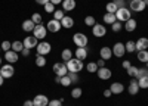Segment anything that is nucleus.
Instances as JSON below:
<instances>
[{"instance_id":"29","label":"nucleus","mask_w":148,"mask_h":106,"mask_svg":"<svg viewBox=\"0 0 148 106\" xmlns=\"http://www.w3.org/2000/svg\"><path fill=\"white\" fill-rule=\"evenodd\" d=\"M138 61H139V62H144V63L148 62V50H141V52H138Z\"/></svg>"},{"instance_id":"3","label":"nucleus","mask_w":148,"mask_h":106,"mask_svg":"<svg viewBox=\"0 0 148 106\" xmlns=\"http://www.w3.org/2000/svg\"><path fill=\"white\" fill-rule=\"evenodd\" d=\"M33 35H34L37 40H43V38H46V35H47V28L43 25V24H39V25L34 27Z\"/></svg>"},{"instance_id":"48","label":"nucleus","mask_w":148,"mask_h":106,"mask_svg":"<svg viewBox=\"0 0 148 106\" xmlns=\"http://www.w3.org/2000/svg\"><path fill=\"white\" fill-rule=\"evenodd\" d=\"M30 50H31V49H27V47H24L22 52H21V53H22V56H28V55H30Z\"/></svg>"},{"instance_id":"53","label":"nucleus","mask_w":148,"mask_h":106,"mask_svg":"<svg viewBox=\"0 0 148 106\" xmlns=\"http://www.w3.org/2000/svg\"><path fill=\"white\" fill-rule=\"evenodd\" d=\"M24 106H33V100H27V102H24Z\"/></svg>"},{"instance_id":"50","label":"nucleus","mask_w":148,"mask_h":106,"mask_svg":"<svg viewBox=\"0 0 148 106\" xmlns=\"http://www.w3.org/2000/svg\"><path fill=\"white\" fill-rule=\"evenodd\" d=\"M34 2H36V3H39V5H43V6H45L47 2H51V0H34Z\"/></svg>"},{"instance_id":"37","label":"nucleus","mask_w":148,"mask_h":106,"mask_svg":"<svg viewBox=\"0 0 148 106\" xmlns=\"http://www.w3.org/2000/svg\"><path fill=\"white\" fill-rule=\"evenodd\" d=\"M0 49H2L3 52H9V50H12V43L8 41V40H5V41L2 43V46H0Z\"/></svg>"},{"instance_id":"59","label":"nucleus","mask_w":148,"mask_h":106,"mask_svg":"<svg viewBox=\"0 0 148 106\" xmlns=\"http://www.w3.org/2000/svg\"><path fill=\"white\" fill-rule=\"evenodd\" d=\"M0 50H2V49H0Z\"/></svg>"},{"instance_id":"58","label":"nucleus","mask_w":148,"mask_h":106,"mask_svg":"<svg viewBox=\"0 0 148 106\" xmlns=\"http://www.w3.org/2000/svg\"><path fill=\"white\" fill-rule=\"evenodd\" d=\"M0 63H2V57H0Z\"/></svg>"},{"instance_id":"4","label":"nucleus","mask_w":148,"mask_h":106,"mask_svg":"<svg viewBox=\"0 0 148 106\" xmlns=\"http://www.w3.org/2000/svg\"><path fill=\"white\" fill-rule=\"evenodd\" d=\"M116 18H117L119 22H126L127 19L132 18V16H130V9H127V7H120V9H117Z\"/></svg>"},{"instance_id":"12","label":"nucleus","mask_w":148,"mask_h":106,"mask_svg":"<svg viewBox=\"0 0 148 106\" xmlns=\"http://www.w3.org/2000/svg\"><path fill=\"white\" fill-rule=\"evenodd\" d=\"M22 43H24V47H27V49H33V47H37L39 40H37L34 35H27V37L22 40Z\"/></svg>"},{"instance_id":"55","label":"nucleus","mask_w":148,"mask_h":106,"mask_svg":"<svg viewBox=\"0 0 148 106\" xmlns=\"http://www.w3.org/2000/svg\"><path fill=\"white\" fill-rule=\"evenodd\" d=\"M3 81H5V78L2 77V74H0V86H3Z\"/></svg>"},{"instance_id":"30","label":"nucleus","mask_w":148,"mask_h":106,"mask_svg":"<svg viewBox=\"0 0 148 106\" xmlns=\"http://www.w3.org/2000/svg\"><path fill=\"white\" fill-rule=\"evenodd\" d=\"M34 62H36V65L39 66V68H43V66L46 65V57H45V56H42V55H37Z\"/></svg>"},{"instance_id":"34","label":"nucleus","mask_w":148,"mask_h":106,"mask_svg":"<svg viewBox=\"0 0 148 106\" xmlns=\"http://www.w3.org/2000/svg\"><path fill=\"white\" fill-rule=\"evenodd\" d=\"M105 9H107V14H116L117 12V6L113 3V2H110V3H107V6H105Z\"/></svg>"},{"instance_id":"5","label":"nucleus","mask_w":148,"mask_h":106,"mask_svg":"<svg viewBox=\"0 0 148 106\" xmlns=\"http://www.w3.org/2000/svg\"><path fill=\"white\" fill-rule=\"evenodd\" d=\"M36 49H37V55L46 56L47 53H51V50H52V46H51V43H47V41H42V43L37 44Z\"/></svg>"},{"instance_id":"35","label":"nucleus","mask_w":148,"mask_h":106,"mask_svg":"<svg viewBox=\"0 0 148 106\" xmlns=\"http://www.w3.org/2000/svg\"><path fill=\"white\" fill-rule=\"evenodd\" d=\"M138 86L139 88H148V77H142L138 80Z\"/></svg>"},{"instance_id":"36","label":"nucleus","mask_w":148,"mask_h":106,"mask_svg":"<svg viewBox=\"0 0 148 106\" xmlns=\"http://www.w3.org/2000/svg\"><path fill=\"white\" fill-rule=\"evenodd\" d=\"M43 7H45V12H47V14H53V12L56 10V9H55V5L51 3V2H47Z\"/></svg>"},{"instance_id":"13","label":"nucleus","mask_w":148,"mask_h":106,"mask_svg":"<svg viewBox=\"0 0 148 106\" xmlns=\"http://www.w3.org/2000/svg\"><path fill=\"white\" fill-rule=\"evenodd\" d=\"M98 77H99L101 80H110L111 78V75H113V72H111V69H108V68H105V66H102V68H98Z\"/></svg>"},{"instance_id":"18","label":"nucleus","mask_w":148,"mask_h":106,"mask_svg":"<svg viewBox=\"0 0 148 106\" xmlns=\"http://www.w3.org/2000/svg\"><path fill=\"white\" fill-rule=\"evenodd\" d=\"M74 57L80 59V61H84L88 57V49L86 47H77V50L74 52Z\"/></svg>"},{"instance_id":"26","label":"nucleus","mask_w":148,"mask_h":106,"mask_svg":"<svg viewBox=\"0 0 148 106\" xmlns=\"http://www.w3.org/2000/svg\"><path fill=\"white\" fill-rule=\"evenodd\" d=\"M102 19H104V22H105V24H110V25H113V24L117 21L116 14H105Z\"/></svg>"},{"instance_id":"2","label":"nucleus","mask_w":148,"mask_h":106,"mask_svg":"<svg viewBox=\"0 0 148 106\" xmlns=\"http://www.w3.org/2000/svg\"><path fill=\"white\" fill-rule=\"evenodd\" d=\"M73 41H74V44H76L77 47H86L88 46L89 38H88V35L83 34V32H76L73 35Z\"/></svg>"},{"instance_id":"25","label":"nucleus","mask_w":148,"mask_h":106,"mask_svg":"<svg viewBox=\"0 0 148 106\" xmlns=\"http://www.w3.org/2000/svg\"><path fill=\"white\" fill-rule=\"evenodd\" d=\"M61 57H62V61H64V62H68L70 59L74 57V53H73L70 49H64L62 53H61Z\"/></svg>"},{"instance_id":"40","label":"nucleus","mask_w":148,"mask_h":106,"mask_svg":"<svg viewBox=\"0 0 148 106\" xmlns=\"http://www.w3.org/2000/svg\"><path fill=\"white\" fill-rule=\"evenodd\" d=\"M84 24H86L88 27H93L95 24H96V21H95L93 16H86V18H84Z\"/></svg>"},{"instance_id":"23","label":"nucleus","mask_w":148,"mask_h":106,"mask_svg":"<svg viewBox=\"0 0 148 106\" xmlns=\"http://www.w3.org/2000/svg\"><path fill=\"white\" fill-rule=\"evenodd\" d=\"M34 27H36V24L31 21V19H27V21H24L22 22V25H21V28L25 31V32H33V30H34Z\"/></svg>"},{"instance_id":"19","label":"nucleus","mask_w":148,"mask_h":106,"mask_svg":"<svg viewBox=\"0 0 148 106\" xmlns=\"http://www.w3.org/2000/svg\"><path fill=\"white\" fill-rule=\"evenodd\" d=\"M129 94L130 96H135V94H138L139 91V86H138V80H130V84H129V88H127Z\"/></svg>"},{"instance_id":"46","label":"nucleus","mask_w":148,"mask_h":106,"mask_svg":"<svg viewBox=\"0 0 148 106\" xmlns=\"http://www.w3.org/2000/svg\"><path fill=\"white\" fill-rule=\"evenodd\" d=\"M67 75H68V77H70V80H71V81H74V82H76V81L79 80V77H77V72H68Z\"/></svg>"},{"instance_id":"39","label":"nucleus","mask_w":148,"mask_h":106,"mask_svg":"<svg viewBox=\"0 0 148 106\" xmlns=\"http://www.w3.org/2000/svg\"><path fill=\"white\" fill-rule=\"evenodd\" d=\"M64 16H65V15H64V10H62V9L53 12V19H56V21H62Z\"/></svg>"},{"instance_id":"1","label":"nucleus","mask_w":148,"mask_h":106,"mask_svg":"<svg viewBox=\"0 0 148 106\" xmlns=\"http://www.w3.org/2000/svg\"><path fill=\"white\" fill-rule=\"evenodd\" d=\"M65 65L68 68V72H80V71L84 68L83 61H80V59H77V57L70 59L68 62H65Z\"/></svg>"},{"instance_id":"10","label":"nucleus","mask_w":148,"mask_h":106,"mask_svg":"<svg viewBox=\"0 0 148 106\" xmlns=\"http://www.w3.org/2000/svg\"><path fill=\"white\" fill-rule=\"evenodd\" d=\"M53 72H55V75H58V77H64V75L68 74V68H67V65H64V63H55V65H53Z\"/></svg>"},{"instance_id":"31","label":"nucleus","mask_w":148,"mask_h":106,"mask_svg":"<svg viewBox=\"0 0 148 106\" xmlns=\"http://www.w3.org/2000/svg\"><path fill=\"white\" fill-rule=\"evenodd\" d=\"M82 94H83V90H82L80 87H76V88L71 90V97H73V99H80Z\"/></svg>"},{"instance_id":"56","label":"nucleus","mask_w":148,"mask_h":106,"mask_svg":"<svg viewBox=\"0 0 148 106\" xmlns=\"http://www.w3.org/2000/svg\"><path fill=\"white\" fill-rule=\"evenodd\" d=\"M142 2L145 3V6H148V0H142Z\"/></svg>"},{"instance_id":"33","label":"nucleus","mask_w":148,"mask_h":106,"mask_svg":"<svg viewBox=\"0 0 148 106\" xmlns=\"http://www.w3.org/2000/svg\"><path fill=\"white\" fill-rule=\"evenodd\" d=\"M86 71H88V72H90V74L96 72V71H98V65H96V62H89L88 65H86Z\"/></svg>"},{"instance_id":"21","label":"nucleus","mask_w":148,"mask_h":106,"mask_svg":"<svg viewBox=\"0 0 148 106\" xmlns=\"http://www.w3.org/2000/svg\"><path fill=\"white\" fill-rule=\"evenodd\" d=\"M99 55H101V59H104V61H108V59H111V56H113V50L110 49V47H101L99 50Z\"/></svg>"},{"instance_id":"16","label":"nucleus","mask_w":148,"mask_h":106,"mask_svg":"<svg viewBox=\"0 0 148 106\" xmlns=\"http://www.w3.org/2000/svg\"><path fill=\"white\" fill-rule=\"evenodd\" d=\"M5 59H6V62H8V63H16V62H18V59H19V56H18L16 52L9 50V52H5Z\"/></svg>"},{"instance_id":"7","label":"nucleus","mask_w":148,"mask_h":106,"mask_svg":"<svg viewBox=\"0 0 148 106\" xmlns=\"http://www.w3.org/2000/svg\"><path fill=\"white\" fill-rule=\"evenodd\" d=\"M129 6H130V10H133V12H144L147 7L142 0H130Z\"/></svg>"},{"instance_id":"11","label":"nucleus","mask_w":148,"mask_h":106,"mask_svg":"<svg viewBox=\"0 0 148 106\" xmlns=\"http://www.w3.org/2000/svg\"><path fill=\"white\" fill-rule=\"evenodd\" d=\"M49 105V99L45 94H37L33 99V106H47Z\"/></svg>"},{"instance_id":"43","label":"nucleus","mask_w":148,"mask_h":106,"mask_svg":"<svg viewBox=\"0 0 148 106\" xmlns=\"http://www.w3.org/2000/svg\"><path fill=\"white\" fill-rule=\"evenodd\" d=\"M111 30H113L114 32H119L120 30H121V22H119V21H116L113 25H111Z\"/></svg>"},{"instance_id":"6","label":"nucleus","mask_w":148,"mask_h":106,"mask_svg":"<svg viewBox=\"0 0 148 106\" xmlns=\"http://www.w3.org/2000/svg\"><path fill=\"white\" fill-rule=\"evenodd\" d=\"M0 74H2V77L5 80L12 78V77H14V74H15V68L12 66V65H3L2 68H0Z\"/></svg>"},{"instance_id":"54","label":"nucleus","mask_w":148,"mask_h":106,"mask_svg":"<svg viewBox=\"0 0 148 106\" xmlns=\"http://www.w3.org/2000/svg\"><path fill=\"white\" fill-rule=\"evenodd\" d=\"M61 78H62V77H55V82H56V84H61Z\"/></svg>"},{"instance_id":"41","label":"nucleus","mask_w":148,"mask_h":106,"mask_svg":"<svg viewBox=\"0 0 148 106\" xmlns=\"http://www.w3.org/2000/svg\"><path fill=\"white\" fill-rule=\"evenodd\" d=\"M142 77H148V69H147V68H139V69H138V77H136V80H139V78H142Z\"/></svg>"},{"instance_id":"22","label":"nucleus","mask_w":148,"mask_h":106,"mask_svg":"<svg viewBox=\"0 0 148 106\" xmlns=\"http://www.w3.org/2000/svg\"><path fill=\"white\" fill-rule=\"evenodd\" d=\"M61 27H62V28H67V30L73 28V27H74V19H73L71 16H64L62 21H61Z\"/></svg>"},{"instance_id":"28","label":"nucleus","mask_w":148,"mask_h":106,"mask_svg":"<svg viewBox=\"0 0 148 106\" xmlns=\"http://www.w3.org/2000/svg\"><path fill=\"white\" fill-rule=\"evenodd\" d=\"M22 49H24V43L22 41H14V43H12V50H14V52L21 53Z\"/></svg>"},{"instance_id":"44","label":"nucleus","mask_w":148,"mask_h":106,"mask_svg":"<svg viewBox=\"0 0 148 106\" xmlns=\"http://www.w3.org/2000/svg\"><path fill=\"white\" fill-rule=\"evenodd\" d=\"M47 106H62V100H59V99L49 100V105Z\"/></svg>"},{"instance_id":"52","label":"nucleus","mask_w":148,"mask_h":106,"mask_svg":"<svg viewBox=\"0 0 148 106\" xmlns=\"http://www.w3.org/2000/svg\"><path fill=\"white\" fill-rule=\"evenodd\" d=\"M51 3H53V5L56 6V5H59V3H62V0H51Z\"/></svg>"},{"instance_id":"14","label":"nucleus","mask_w":148,"mask_h":106,"mask_svg":"<svg viewBox=\"0 0 148 106\" xmlns=\"http://www.w3.org/2000/svg\"><path fill=\"white\" fill-rule=\"evenodd\" d=\"M47 31H51V32H58L61 30V21H56V19H51L47 22V25H46Z\"/></svg>"},{"instance_id":"9","label":"nucleus","mask_w":148,"mask_h":106,"mask_svg":"<svg viewBox=\"0 0 148 106\" xmlns=\"http://www.w3.org/2000/svg\"><path fill=\"white\" fill-rule=\"evenodd\" d=\"M92 34L95 35V37H104V35L107 34V28L104 25H101V24H95V25L92 27Z\"/></svg>"},{"instance_id":"24","label":"nucleus","mask_w":148,"mask_h":106,"mask_svg":"<svg viewBox=\"0 0 148 106\" xmlns=\"http://www.w3.org/2000/svg\"><path fill=\"white\" fill-rule=\"evenodd\" d=\"M76 7V0H62V10L70 12Z\"/></svg>"},{"instance_id":"8","label":"nucleus","mask_w":148,"mask_h":106,"mask_svg":"<svg viewBox=\"0 0 148 106\" xmlns=\"http://www.w3.org/2000/svg\"><path fill=\"white\" fill-rule=\"evenodd\" d=\"M111 50H113V55L117 56V57H121V56L126 55V47H125V44H123V43H116Z\"/></svg>"},{"instance_id":"45","label":"nucleus","mask_w":148,"mask_h":106,"mask_svg":"<svg viewBox=\"0 0 148 106\" xmlns=\"http://www.w3.org/2000/svg\"><path fill=\"white\" fill-rule=\"evenodd\" d=\"M113 3L120 9V7H125L126 6V0H113Z\"/></svg>"},{"instance_id":"49","label":"nucleus","mask_w":148,"mask_h":106,"mask_svg":"<svg viewBox=\"0 0 148 106\" xmlns=\"http://www.w3.org/2000/svg\"><path fill=\"white\" fill-rule=\"evenodd\" d=\"M96 65H98V68H102L105 65V61H104V59H99V61L96 62Z\"/></svg>"},{"instance_id":"20","label":"nucleus","mask_w":148,"mask_h":106,"mask_svg":"<svg viewBox=\"0 0 148 106\" xmlns=\"http://www.w3.org/2000/svg\"><path fill=\"white\" fill-rule=\"evenodd\" d=\"M110 90H111L113 94H121L123 91H125V86H123L121 82H113L111 87H110Z\"/></svg>"},{"instance_id":"57","label":"nucleus","mask_w":148,"mask_h":106,"mask_svg":"<svg viewBox=\"0 0 148 106\" xmlns=\"http://www.w3.org/2000/svg\"><path fill=\"white\" fill-rule=\"evenodd\" d=\"M145 68H147V69H148V62H147V63H145Z\"/></svg>"},{"instance_id":"17","label":"nucleus","mask_w":148,"mask_h":106,"mask_svg":"<svg viewBox=\"0 0 148 106\" xmlns=\"http://www.w3.org/2000/svg\"><path fill=\"white\" fill-rule=\"evenodd\" d=\"M136 27H138V22H136V19H133V18H130V19H127L125 22V30L127 32H133L135 30H136Z\"/></svg>"},{"instance_id":"38","label":"nucleus","mask_w":148,"mask_h":106,"mask_svg":"<svg viewBox=\"0 0 148 106\" xmlns=\"http://www.w3.org/2000/svg\"><path fill=\"white\" fill-rule=\"evenodd\" d=\"M31 21L36 24V25H39V24H42V15L36 12V14H33V15H31Z\"/></svg>"},{"instance_id":"27","label":"nucleus","mask_w":148,"mask_h":106,"mask_svg":"<svg viewBox=\"0 0 148 106\" xmlns=\"http://www.w3.org/2000/svg\"><path fill=\"white\" fill-rule=\"evenodd\" d=\"M125 47H126V52H127V53H133V52H136V46H135V41H133V40L126 41Z\"/></svg>"},{"instance_id":"15","label":"nucleus","mask_w":148,"mask_h":106,"mask_svg":"<svg viewBox=\"0 0 148 106\" xmlns=\"http://www.w3.org/2000/svg\"><path fill=\"white\" fill-rule=\"evenodd\" d=\"M135 46H136V52L141 50H148V38L147 37H141L135 41Z\"/></svg>"},{"instance_id":"42","label":"nucleus","mask_w":148,"mask_h":106,"mask_svg":"<svg viewBox=\"0 0 148 106\" xmlns=\"http://www.w3.org/2000/svg\"><path fill=\"white\" fill-rule=\"evenodd\" d=\"M71 80H70V77L68 75H64L62 78H61V84H62L64 87H68V86H71Z\"/></svg>"},{"instance_id":"47","label":"nucleus","mask_w":148,"mask_h":106,"mask_svg":"<svg viewBox=\"0 0 148 106\" xmlns=\"http://www.w3.org/2000/svg\"><path fill=\"white\" fill-rule=\"evenodd\" d=\"M130 61H123V63H121V66L125 68V69H127V68H130Z\"/></svg>"},{"instance_id":"51","label":"nucleus","mask_w":148,"mask_h":106,"mask_svg":"<svg viewBox=\"0 0 148 106\" xmlns=\"http://www.w3.org/2000/svg\"><path fill=\"white\" fill-rule=\"evenodd\" d=\"M111 94H113V93H111V90H110V88H107V90L104 91V97H110Z\"/></svg>"},{"instance_id":"32","label":"nucleus","mask_w":148,"mask_h":106,"mask_svg":"<svg viewBox=\"0 0 148 106\" xmlns=\"http://www.w3.org/2000/svg\"><path fill=\"white\" fill-rule=\"evenodd\" d=\"M138 69H139V68L130 65V68H127V69H126V71H127V75H129V77H135V78H136V77H138Z\"/></svg>"}]
</instances>
